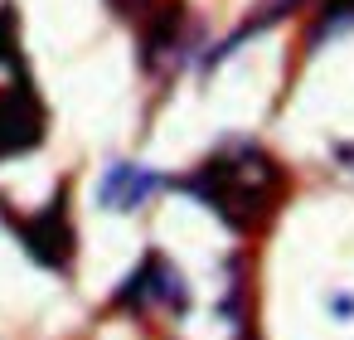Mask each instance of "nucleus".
<instances>
[{
	"mask_svg": "<svg viewBox=\"0 0 354 340\" xmlns=\"http://www.w3.org/2000/svg\"><path fill=\"white\" fill-rule=\"evenodd\" d=\"M354 25V0H325L320 6V20L310 25V49H320L325 39H335L339 30Z\"/></svg>",
	"mask_w": 354,
	"mask_h": 340,
	"instance_id": "nucleus-8",
	"label": "nucleus"
},
{
	"mask_svg": "<svg viewBox=\"0 0 354 340\" xmlns=\"http://www.w3.org/2000/svg\"><path fill=\"white\" fill-rule=\"evenodd\" d=\"M296 6H301V0H262V6H257V10H252V15L243 20V30H233V35L223 39V49H214V64H218L223 54H233V49H243V39H248V35H262L267 25H277V20H286V15H291Z\"/></svg>",
	"mask_w": 354,
	"mask_h": 340,
	"instance_id": "nucleus-7",
	"label": "nucleus"
},
{
	"mask_svg": "<svg viewBox=\"0 0 354 340\" xmlns=\"http://www.w3.org/2000/svg\"><path fill=\"white\" fill-rule=\"evenodd\" d=\"M185 195H194L204 209H214L233 233H252L257 224H267V214L281 199V165L262 151V146H228L204 156L185 180Z\"/></svg>",
	"mask_w": 354,
	"mask_h": 340,
	"instance_id": "nucleus-1",
	"label": "nucleus"
},
{
	"mask_svg": "<svg viewBox=\"0 0 354 340\" xmlns=\"http://www.w3.org/2000/svg\"><path fill=\"white\" fill-rule=\"evenodd\" d=\"M180 54H185V6H180V0H165L160 15H156V20H151V30H146L141 64L156 73V69L175 64Z\"/></svg>",
	"mask_w": 354,
	"mask_h": 340,
	"instance_id": "nucleus-6",
	"label": "nucleus"
},
{
	"mask_svg": "<svg viewBox=\"0 0 354 340\" xmlns=\"http://www.w3.org/2000/svg\"><path fill=\"white\" fill-rule=\"evenodd\" d=\"M170 180L160 175V170H146V165H136V161H112L107 165V175H102V185H97V204L102 209H112V214H136L156 190H165Z\"/></svg>",
	"mask_w": 354,
	"mask_h": 340,
	"instance_id": "nucleus-5",
	"label": "nucleus"
},
{
	"mask_svg": "<svg viewBox=\"0 0 354 340\" xmlns=\"http://www.w3.org/2000/svg\"><path fill=\"white\" fill-rule=\"evenodd\" d=\"M15 233H20V243L30 248V258L44 262L49 272H68V267H73V219H68V195H64V190H59L39 214L15 219Z\"/></svg>",
	"mask_w": 354,
	"mask_h": 340,
	"instance_id": "nucleus-3",
	"label": "nucleus"
},
{
	"mask_svg": "<svg viewBox=\"0 0 354 340\" xmlns=\"http://www.w3.org/2000/svg\"><path fill=\"white\" fill-rule=\"evenodd\" d=\"M117 306L185 316V311H189V287H185V272H180L165 253H146V258H141V267H136V272L117 287Z\"/></svg>",
	"mask_w": 354,
	"mask_h": 340,
	"instance_id": "nucleus-2",
	"label": "nucleus"
},
{
	"mask_svg": "<svg viewBox=\"0 0 354 340\" xmlns=\"http://www.w3.org/2000/svg\"><path fill=\"white\" fill-rule=\"evenodd\" d=\"M44 141V102L35 98L30 78L20 73L15 83L0 88V161L25 156Z\"/></svg>",
	"mask_w": 354,
	"mask_h": 340,
	"instance_id": "nucleus-4",
	"label": "nucleus"
},
{
	"mask_svg": "<svg viewBox=\"0 0 354 340\" xmlns=\"http://www.w3.org/2000/svg\"><path fill=\"white\" fill-rule=\"evenodd\" d=\"M107 6H112V10H122V15H136V10H146V6H151V0H107Z\"/></svg>",
	"mask_w": 354,
	"mask_h": 340,
	"instance_id": "nucleus-9",
	"label": "nucleus"
}]
</instances>
